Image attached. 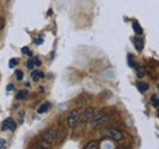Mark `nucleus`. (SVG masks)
<instances>
[{
	"instance_id": "obj_1",
	"label": "nucleus",
	"mask_w": 159,
	"mask_h": 149,
	"mask_svg": "<svg viewBox=\"0 0 159 149\" xmlns=\"http://www.w3.org/2000/svg\"><path fill=\"white\" fill-rule=\"evenodd\" d=\"M57 136H58V134H57V131L54 130V129H47V130L42 133L43 141H44L45 143H48V144H52V143L54 142V139L57 138Z\"/></svg>"
},
{
	"instance_id": "obj_2",
	"label": "nucleus",
	"mask_w": 159,
	"mask_h": 149,
	"mask_svg": "<svg viewBox=\"0 0 159 149\" xmlns=\"http://www.w3.org/2000/svg\"><path fill=\"white\" fill-rule=\"evenodd\" d=\"M104 134L109 136L110 138H113L116 142H120V141L124 139V134L116 129H107V130H104Z\"/></svg>"
},
{
	"instance_id": "obj_3",
	"label": "nucleus",
	"mask_w": 159,
	"mask_h": 149,
	"mask_svg": "<svg viewBox=\"0 0 159 149\" xmlns=\"http://www.w3.org/2000/svg\"><path fill=\"white\" fill-rule=\"evenodd\" d=\"M15 129H16V124H15V121H14L11 117H7L6 120H4L2 126H1V130L2 131H7V130L14 131Z\"/></svg>"
},
{
	"instance_id": "obj_4",
	"label": "nucleus",
	"mask_w": 159,
	"mask_h": 149,
	"mask_svg": "<svg viewBox=\"0 0 159 149\" xmlns=\"http://www.w3.org/2000/svg\"><path fill=\"white\" fill-rule=\"evenodd\" d=\"M79 119H80V115L77 110H72L70 116H69V126L70 127H75L79 122Z\"/></svg>"
},
{
	"instance_id": "obj_5",
	"label": "nucleus",
	"mask_w": 159,
	"mask_h": 149,
	"mask_svg": "<svg viewBox=\"0 0 159 149\" xmlns=\"http://www.w3.org/2000/svg\"><path fill=\"white\" fill-rule=\"evenodd\" d=\"M108 119H109V115H100L99 117H97V119L93 120L92 126H93V127H98V126H100V125H103Z\"/></svg>"
},
{
	"instance_id": "obj_6",
	"label": "nucleus",
	"mask_w": 159,
	"mask_h": 149,
	"mask_svg": "<svg viewBox=\"0 0 159 149\" xmlns=\"http://www.w3.org/2000/svg\"><path fill=\"white\" fill-rule=\"evenodd\" d=\"M93 116H94V110L92 108H88V109H86L84 112H83V119L82 120L86 122V121H89Z\"/></svg>"
},
{
	"instance_id": "obj_7",
	"label": "nucleus",
	"mask_w": 159,
	"mask_h": 149,
	"mask_svg": "<svg viewBox=\"0 0 159 149\" xmlns=\"http://www.w3.org/2000/svg\"><path fill=\"white\" fill-rule=\"evenodd\" d=\"M134 43H135V47H136V49H137V52H142V49H143V39H141V38H135L134 39Z\"/></svg>"
},
{
	"instance_id": "obj_8",
	"label": "nucleus",
	"mask_w": 159,
	"mask_h": 149,
	"mask_svg": "<svg viewBox=\"0 0 159 149\" xmlns=\"http://www.w3.org/2000/svg\"><path fill=\"white\" fill-rule=\"evenodd\" d=\"M148 88H149V86H148L147 83H144V82H139V83H137V89H139L141 93L147 92Z\"/></svg>"
},
{
	"instance_id": "obj_9",
	"label": "nucleus",
	"mask_w": 159,
	"mask_h": 149,
	"mask_svg": "<svg viewBox=\"0 0 159 149\" xmlns=\"http://www.w3.org/2000/svg\"><path fill=\"white\" fill-rule=\"evenodd\" d=\"M32 79L33 81H38V79H40V78H43L44 77V74L42 72V71H38V70H36V71H33L32 72Z\"/></svg>"
},
{
	"instance_id": "obj_10",
	"label": "nucleus",
	"mask_w": 159,
	"mask_h": 149,
	"mask_svg": "<svg viewBox=\"0 0 159 149\" xmlns=\"http://www.w3.org/2000/svg\"><path fill=\"white\" fill-rule=\"evenodd\" d=\"M27 95H28V92H27L26 89H21V91H19L17 94H16V98H17L19 100H23V99L27 98Z\"/></svg>"
},
{
	"instance_id": "obj_11",
	"label": "nucleus",
	"mask_w": 159,
	"mask_h": 149,
	"mask_svg": "<svg viewBox=\"0 0 159 149\" xmlns=\"http://www.w3.org/2000/svg\"><path fill=\"white\" fill-rule=\"evenodd\" d=\"M49 108H50V103H49V102L43 103V104H42V106L38 109V114H43V112H45Z\"/></svg>"
},
{
	"instance_id": "obj_12",
	"label": "nucleus",
	"mask_w": 159,
	"mask_h": 149,
	"mask_svg": "<svg viewBox=\"0 0 159 149\" xmlns=\"http://www.w3.org/2000/svg\"><path fill=\"white\" fill-rule=\"evenodd\" d=\"M132 28H134V31L137 33V34H142V28H141V26H139V23L137 21H135L134 23H132Z\"/></svg>"
},
{
	"instance_id": "obj_13",
	"label": "nucleus",
	"mask_w": 159,
	"mask_h": 149,
	"mask_svg": "<svg viewBox=\"0 0 159 149\" xmlns=\"http://www.w3.org/2000/svg\"><path fill=\"white\" fill-rule=\"evenodd\" d=\"M152 103H153V105H154V108H158V106H159L158 94H153V95H152Z\"/></svg>"
},
{
	"instance_id": "obj_14",
	"label": "nucleus",
	"mask_w": 159,
	"mask_h": 149,
	"mask_svg": "<svg viewBox=\"0 0 159 149\" xmlns=\"http://www.w3.org/2000/svg\"><path fill=\"white\" fill-rule=\"evenodd\" d=\"M97 148H98V143L97 142H89L86 146V149H97Z\"/></svg>"
},
{
	"instance_id": "obj_15",
	"label": "nucleus",
	"mask_w": 159,
	"mask_h": 149,
	"mask_svg": "<svg viewBox=\"0 0 159 149\" xmlns=\"http://www.w3.org/2000/svg\"><path fill=\"white\" fill-rule=\"evenodd\" d=\"M127 60H129V66L130 67H135V61H134V56L131 54L127 55Z\"/></svg>"
},
{
	"instance_id": "obj_16",
	"label": "nucleus",
	"mask_w": 159,
	"mask_h": 149,
	"mask_svg": "<svg viewBox=\"0 0 159 149\" xmlns=\"http://www.w3.org/2000/svg\"><path fill=\"white\" fill-rule=\"evenodd\" d=\"M34 66H36V65H34V59H33V56H32V57L27 61V67H28V69H33Z\"/></svg>"
},
{
	"instance_id": "obj_17",
	"label": "nucleus",
	"mask_w": 159,
	"mask_h": 149,
	"mask_svg": "<svg viewBox=\"0 0 159 149\" xmlns=\"http://www.w3.org/2000/svg\"><path fill=\"white\" fill-rule=\"evenodd\" d=\"M17 59H11L10 61H9V67H11V69H14L16 65H17Z\"/></svg>"
},
{
	"instance_id": "obj_18",
	"label": "nucleus",
	"mask_w": 159,
	"mask_h": 149,
	"mask_svg": "<svg viewBox=\"0 0 159 149\" xmlns=\"http://www.w3.org/2000/svg\"><path fill=\"white\" fill-rule=\"evenodd\" d=\"M15 76H16V78H17L19 81H21V79L23 78V72H22L21 70H16V71H15Z\"/></svg>"
},
{
	"instance_id": "obj_19",
	"label": "nucleus",
	"mask_w": 159,
	"mask_h": 149,
	"mask_svg": "<svg viewBox=\"0 0 159 149\" xmlns=\"http://www.w3.org/2000/svg\"><path fill=\"white\" fill-rule=\"evenodd\" d=\"M21 52H22V54H27V55H32V53H31V50L27 48V47H25V48H22L21 49Z\"/></svg>"
},
{
	"instance_id": "obj_20",
	"label": "nucleus",
	"mask_w": 159,
	"mask_h": 149,
	"mask_svg": "<svg viewBox=\"0 0 159 149\" xmlns=\"http://www.w3.org/2000/svg\"><path fill=\"white\" fill-rule=\"evenodd\" d=\"M137 76H139V78H142V77L144 76V69H139V71H137Z\"/></svg>"
},
{
	"instance_id": "obj_21",
	"label": "nucleus",
	"mask_w": 159,
	"mask_h": 149,
	"mask_svg": "<svg viewBox=\"0 0 159 149\" xmlns=\"http://www.w3.org/2000/svg\"><path fill=\"white\" fill-rule=\"evenodd\" d=\"M5 148H6V141L0 139V149H5Z\"/></svg>"
},
{
	"instance_id": "obj_22",
	"label": "nucleus",
	"mask_w": 159,
	"mask_h": 149,
	"mask_svg": "<svg viewBox=\"0 0 159 149\" xmlns=\"http://www.w3.org/2000/svg\"><path fill=\"white\" fill-rule=\"evenodd\" d=\"M4 26H5V20H4V17H0V29H1Z\"/></svg>"
},
{
	"instance_id": "obj_23",
	"label": "nucleus",
	"mask_w": 159,
	"mask_h": 149,
	"mask_svg": "<svg viewBox=\"0 0 159 149\" xmlns=\"http://www.w3.org/2000/svg\"><path fill=\"white\" fill-rule=\"evenodd\" d=\"M33 59H34V65H37V66H39V65H40V60H39V59H38L37 56H36V57L33 56Z\"/></svg>"
},
{
	"instance_id": "obj_24",
	"label": "nucleus",
	"mask_w": 159,
	"mask_h": 149,
	"mask_svg": "<svg viewBox=\"0 0 159 149\" xmlns=\"http://www.w3.org/2000/svg\"><path fill=\"white\" fill-rule=\"evenodd\" d=\"M6 89H7V91H12V89H14V84H12V83H10V84H7V87H6Z\"/></svg>"
},
{
	"instance_id": "obj_25",
	"label": "nucleus",
	"mask_w": 159,
	"mask_h": 149,
	"mask_svg": "<svg viewBox=\"0 0 159 149\" xmlns=\"http://www.w3.org/2000/svg\"><path fill=\"white\" fill-rule=\"evenodd\" d=\"M34 43H36V44H42V43H43V39H42V38H38V39L34 40Z\"/></svg>"
}]
</instances>
